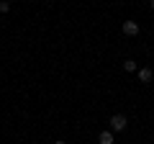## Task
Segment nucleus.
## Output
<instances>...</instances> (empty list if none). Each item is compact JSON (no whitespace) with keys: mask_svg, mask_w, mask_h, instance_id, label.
I'll use <instances>...</instances> for the list:
<instances>
[{"mask_svg":"<svg viewBox=\"0 0 154 144\" xmlns=\"http://www.w3.org/2000/svg\"><path fill=\"white\" fill-rule=\"evenodd\" d=\"M126 126H128V118L123 116V113H113V116L108 118V129L113 134H121V131H126Z\"/></svg>","mask_w":154,"mask_h":144,"instance_id":"obj_1","label":"nucleus"},{"mask_svg":"<svg viewBox=\"0 0 154 144\" xmlns=\"http://www.w3.org/2000/svg\"><path fill=\"white\" fill-rule=\"evenodd\" d=\"M121 28H123V33H126V36H136V33L141 31L136 21H123V26H121Z\"/></svg>","mask_w":154,"mask_h":144,"instance_id":"obj_2","label":"nucleus"},{"mask_svg":"<svg viewBox=\"0 0 154 144\" xmlns=\"http://www.w3.org/2000/svg\"><path fill=\"white\" fill-rule=\"evenodd\" d=\"M98 144H116V136H113V131H110V129L100 131V134H98Z\"/></svg>","mask_w":154,"mask_h":144,"instance_id":"obj_3","label":"nucleus"},{"mask_svg":"<svg viewBox=\"0 0 154 144\" xmlns=\"http://www.w3.org/2000/svg\"><path fill=\"white\" fill-rule=\"evenodd\" d=\"M139 83H152V77H154V72L149 70V67H139Z\"/></svg>","mask_w":154,"mask_h":144,"instance_id":"obj_4","label":"nucleus"},{"mask_svg":"<svg viewBox=\"0 0 154 144\" xmlns=\"http://www.w3.org/2000/svg\"><path fill=\"white\" fill-rule=\"evenodd\" d=\"M123 70H126V72H139V64L134 59H126V62H123Z\"/></svg>","mask_w":154,"mask_h":144,"instance_id":"obj_5","label":"nucleus"},{"mask_svg":"<svg viewBox=\"0 0 154 144\" xmlns=\"http://www.w3.org/2000/svg\"><path fill=\"white\" fill-rule=\"evenodd\" d=\"M11 11V3H5V0H3V3H0V13H8Z\"/></svg>","mask_w":154,"mask_h":144,"instance_id":"obj_6","label":"nucleus"},{"mask_svg":"<svg viewBox=\"0 0 154 144\" xmlns=\"http://www.w3.org/2000/svg\"><path fill=\"white\" fill-rule=\"evenodd\" d=\"M54 144H67V142H64V139H57V142H54Z\"/></svg>","mask_w":154,"mask_h":144,"instance_id":"obj_7","label":"nucleus"},{"mask_svg":"<svg viewBox=\"0 0 154 144\" xmlns=\"http://www.w3.org/2000/svg\"><path fill=\"white\" fill-rule=\"evenodd\" d=\"M152 11H154V0H152Z\"/></svg>","mask_w":154,"mask_h":144,"instance_id":"obj_8","label":"nucleus"},{"mask_svg":"<svg viewBox=\"0 0 154 144\" xmlns=\"http://www.w3.org/2000/svg\"><path fill=\"white\" fill-rule=\"evenodd\" d=\"M33 144H38V142H33Z\"/></svg>","mask_w":154,"mask_h":144,"instance_id":"obj_9","label":"nucleus"},{"mask_svg":"<svg viewBox=\"0 0 154 144\" xmlns=\"http://www.w3.org/2000/svg\"><path fill=\"white\" fill-rule=\"evenodd\" d=\"M0 23H3V21H0Z\"/></svg>","mask_w":154,"mask_h":144,"instance_id":"obj_10","label":"nucleus"}]
</instances>
